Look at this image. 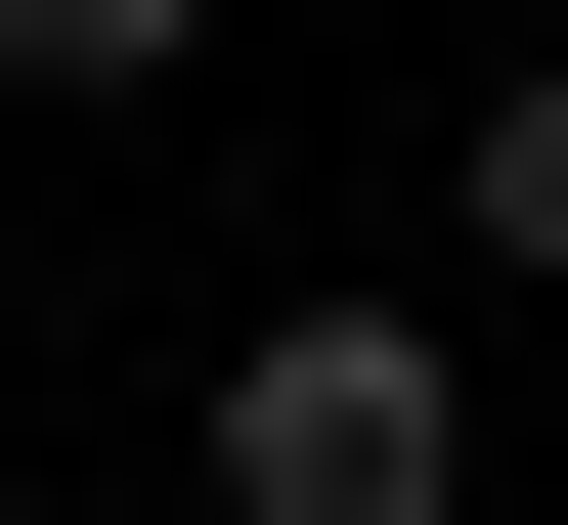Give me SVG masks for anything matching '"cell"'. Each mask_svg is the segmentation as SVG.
I'll return each mask as SVG.
<instances>
[{
  "label": "cell",
  "instance_id": "cell-3",
  "mask_svg": "<svg viewBox=\"0 0 568 525\" xmlns=\"http://www.w3.org/2000/svg\"><path fill=\"white\" fill-rule=\"evenodd\" d=\"M175 44H219V0H0V88H175Z\"/></svg>",
  "mask_w": 568,
  "mask_h": 525
},
{
  "label": "cell",
  "instance_id": "cell-2",
  "mask_svg": "<svg viewBox=\"0 0 568 525\" xmlns=\"http://www.w3.org/2000/svg\"><path fill=\"white\" fill-rule=\"evenodd\" d=\"M437 220H481V263H525V306H568V44H525V88H481V132H437Z\"/></svg>",
  "mask_w": 568,
  "mask_h": 525
},
{
  "label": "cell",
  "instance_id": "cell-1",
  "mask_svg": "<svg viewBox=\"0 0 568 525\" xmlns=\"http://www.w3.org/2000/svg\"><path fill=\"white\" fill-rule=\"evenodd\" d=\"M219 525H481V351L437 306H263L219 351Z\"/></svg>",
  "mask_w": 568,
  "mask_h": 525
}]
</instances>
